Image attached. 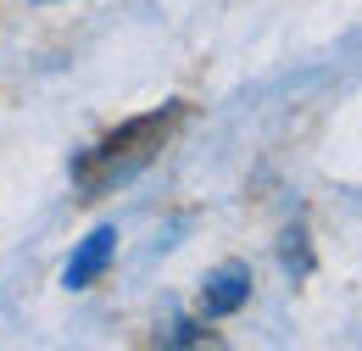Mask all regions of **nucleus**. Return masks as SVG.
<instances>
[{
	"label": "nucleus",
	"mask_w": 362,
	"mask_h": 351,
	"mask_svg": "<svg viewBox=\"0 0 362 351\" xmlns=\"http://www.w3.org/2000/svg\"><path fill=\"white\" fill-rule=\"evenodd\" d=\"M179 117H184V106L168 100V106H156V112H145V117L117 123L106 139H95L90 151H78V156H73V190H78V201H100V195L134 184V178L162 156V145H168V134L179 129Z\"/></svg>",
	"instance_id": "f257e3e1"
},
{
	"label": "nucleus",
	"mask_w": 362,
	"mask_h": 351,
	"mask_svg": "<svg viewBox=\"0 0 362 351\" xmlns=\"http://www.w3.org/2000/svg\"><path fill=\"white\" fill-rule=\"evenodd\" d=\"M251 267L245 263H218L201 279V318H234V312L251 301Z\"/></svg>",
	"instance_id": "f03ea898"
},
{
	"label": "nucleus",
	"mask_w": 362,
	"mask_h": 351,
	"mask_svg": "<svg viewBox=\"0 0 362 351\" xmlns=\"http://www.w3.org/2000/svg\"><path fill=\"white\" fill-rule=\"evenodd\" d=\"M112 257H117V229L100 223V229H90V234L73 246V257L62 267V284H67V290H90L95 279L112 267Z\"/></svg>",
	"instance_id": "7ed1b4c3"
},
{
	"label": "nucleus",
	"mask_w": 362,
	"mask_h": 351,
	"mask_svg": "<svg viewBox=\"0 0 362 351\" xmlns=\"http://www.w3.org/2000/svg\"><path fill=\"white\" fill-rule=\"evenodd\" d=\"M279 263L290 279H307L313 273V246H307V223H290L284 240H279Z\"/></svg>",
	"instance_id": "20e7f679"
},
{
	"label": "nucleus",
	"mask_w": 362,
	"mask_h": 351,
	"mask_svg": "<svg viewBox=\"0 0 362 351\" xmlns=\"http://www.w3.org/2000/svg\"><path fill=\"white\" fill-rule=\"evenodd\" d=\"M162 340H168V346H201V340H206V335H201V329H195V323H189V318H173V323H168V329H162Z\"/></svg>",
	"instance_id": "39448f33"
}]
</instances>
